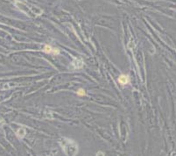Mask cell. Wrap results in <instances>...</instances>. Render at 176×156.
I'll return each mask as SVG.
<instances>
[{
    "instance_id": "4",
    "label": "cell",
    "mask_w": 176,
    "mask_h": 156,
    "mask_svg": "<svg viewBox=\"0 0 176 156\" xmlns=\"http://www.w3.org/2000/svg\"><path fill=\"white\" fill-rule=\"evenodd\" d=\"M117 81H118V82L121 85H126V84L130 83V76L127 75H121L118 77V80Z\"/></svg>"
},
{
    "instance_id": "1",
    "label": "cell",
    "mask_w": 176,
    "mask_h": 156,
    "mask_svg": "<svg viewBox=\"0 0 176 156\" xmlns=\"http://www.w3.org/2000/svg\"><path fill=\"white\" fill-rule=\"evenodd\" d=\"M61 145L62 147V150L66 153L67 156H75V154L78 153V146L77 144L68 138H64L61 141Z\"/></svg>"
},
{
    "instance_id": "3",
    "label": "cell",
    "mask_w": 176,
    "mask_h": 156,
    "mask_svg": "<svg viewBox=\"0 0 176 156\" xmlns=\"http://www.w3.org/2000/svg\"><path fill=\"white\" fill-rule=\"evenodd\" d=\"M72 64L74 66L75 69H81L83 67V64H84V62L82 60L81 58H75L73 62H72Z\"/></svg>"
},
{
    "instance_id": "2",
    "label": "cell",
    "mask_w": 176,
    "mask_h": 156,
    "mask_svg": "<svg viewBox=\"0 0 176 156\" xmlns=\"http://www.w3.org/2000/svg\"><path fill=\"white\" fill-rule=\"evenodd\" d=\"M44 52L49 54H53V55H58L60 54V50L58 48H54L50 45H45L44 47Z\"/></svg>"
},
{
    "instance_id": "6",
    "label": "cell",
    "mask_w": 176,
    "mask_h": 156,
    "mask_svg": "<svg viewBox=\"0 0 176 156\" xmlns=\"http://www.w3.org/2000/svg\"><path fill=\"white\" fill-rule=\"evenodd\" d=\"M77 95H78L79 97H83V96H85V95H86L85 90H84L83 89H79L78 91H77Z\"/></svg>"
},
{
    "instance_id": "5",
    "label": "cell",
    "mask_w": 176,
    "mask_h": 156,
    "mask_svg": "<svg viewBox=\"0 0 176 156\" xmlns=\"http://www.w3.org/2000/svg\"><path fill=\"white\" fill-rule=\"evenodd\" d=\"M25 130L24 128H20V129H18V131L17 132V135H18V137H19V138H23V137L25 136Z\"/></svg>"
}]
</instances>
